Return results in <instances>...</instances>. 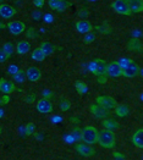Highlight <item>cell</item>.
<instances>
[{
    "instance_id": "obj_39",
    "label": "cell",
    "mask_w": 143,
    "mask_h": 160,
    "mask_svg": "<svg viewBox=\"0 0 143 160\" xmlns=\"http://www.w3.org/2000/svg\"><path fill=\"white\" fill-rule=\"evenodd\" d=\"M98 82H99V83H104V82H106V75L98 76Z\"/></svg>"
},
{
    "instance_id": "obj_14",
    "label": "cell",
    "mask_w": 143,
    "mask_h": 160,
    "mask_svg": "<svg viewBox=\"0 0 143 160\" xmlns=\"http://www.w3.org/2000/svg\"><path fill=\"white\" fill-rule=\"evenodd\" d=\"M15 15H16V10H15L13 6L9 5V4H1L0 5V16H1V18L9 20V18L13 17Z\"/></svg>"
},
{
    "instance_id": "obj_31",
    "label": "cell",
    "mask_w": 143,
    "mask_h": 160,
    "mask_svg": "<svg viewBox=\"0 0 143 160\" xmlns=\"http://www.w3.org/2000/svg\"><path fill=\"white\" fill-rule=\"evenodd\" d=\"M18 71H20V67L16 66V65H11V66L8 67V70H6V72H8L9 75H13V76H15Z\"/></svg>"
},
{
    "instance_id": "obj_10",
    "label": "cell",
    "mask_w": 143,
    "mask_h": 160,
    "mask_svg": "<svg viewBox=\"0 0 143 160\" xmlns=\"http://www.w3.org/2000/svg\"><path fill=\"white\" fill-rule=\"evenodd\" d=\"M36 109L37 111H39L40 114H50L54 110V107H53L52 102L47 98H42L39 99L37 105H36Z\"/></svg>"
},
{
    "instance_id": "obj_1",
    "label": "cell",
    "mask_w": 143,
    "mask_h": 160,
    "mask_svg": "<svg viewBox=\"0 0 143 160\" xmlns=\"http://www.w3.org/2000/svg\"><path fill=\"white\" fill-rule=\"evenodd\" d=\"M98 143L100 144V147L104 149H113L116 144V138L115 134L111 130H106L104 128L103 131L99 132V138H98Z\"/></svg>"
},
{
    "instance_id": "obj_24",
    "label": "cell",
    "mask_w": 143,
    "mask_h": 160,
    "mask_svg": "<svg viewBox=\"0 0 143 160\" xmlns=\"http://www.w3.org/2000/svg\"><path fill=\"white\" fill-rule=\"evenodd\" d=\"M39 48H42L43 49V52L47 54V55H52V54L55 53V50H56V47L50 43V42H48V40H44V42H42L40 43V45H39Z\"/></svg>"
},
{
    "instance_id": "obj_30",
    "label": "cell",
    "mask_w": 143,
    "mask_h": 160,
    "mask_svg": "<svg viewBox=\"0 0 143 160\" xmlns=\"http://www.w3.org/2000/svg\"><path fill=\"white\" fill-rule=\"evenodd\" d=\"M94 39H95V33L89 32V33H87V34L84 36V39H83V42H84L86 44H89V43H92V42H94Z\"/></svg>"
},
{
    "instance_id": "obj_29",
    "label": "cell",
    "mask_w": 143,
    "mask_h": 160,
    "mask_svg": "<svg viewBox=\"0 0 143 160\" xmlns=\"http://www.w3.org/2000/svg\"><path fill=\"white\" fill-rule=\"evenodd\" d=\"M71 136L74 137V139H82V130H79L77 126L76 127H74V130H72V133Z\"/></svg>"
},
{
    "instance_id": "obj_19",
    "label": "cell",
    "mask_w": 143,
    "mask_h": 160,
    "mask_svg": "<svg viewBox=\"0 0 143 160\" xmlns=\"http://www.w3.org/2000/svg\"><path fill=\"white\" fill-rule=\"evenodd\" d=\"M31 50V43L29 42H27V40H20V42H17V44H16V53L20 54V55H23V54L28 53Z\"/></svg>"
},
{
    "instance_id": "obj_25",
    "label": "cell",
    "mask_w": 143,
    "mask_h": 160,
    "mask_svg": "<svg viewBox=\"0 0 143 160\" xmlns=\"http://www.w3.org/2000/svg\"><path fill=\"white\" fill-rule=\"evenodd\" d=\"M31 56H32V59H33L34 61L42 62V61H44V59L47 58V54L43 52L42 48H36V49H33V52H32V54H31Z\"/></svg>"
},
{
    "instance_id": "obj_22",
    "label": "cell",
    "mask_w": 143,
    "mask_h": 160,
    "mask_svg": "<svg viewBox=\"0 0 143 160\" xmlns=\"http://www.w3.org/2000/svg\"><path fill=\"white\" fill-rule=\"evenodd\" d=\"M127 49L130 52H141L142 49V43L140 42V39L137 38H131L127 42Z\"/></svg>"
},
{
    "instance_id": "obj_17",
    "label": "cell",
    "mask_w": 143,
    "mask_h": 160,
    "mask_svg": "<svg viewBox=\"0 0 143 160\" xmlns=\"http://www.w3.org/2000/svg\"><path fill=\"white\" fill-rule=\"evenodd\" d=\"M0 91L4 94H10L16 91V86L13 81H9L6 78H1L0 80Z\"/></svg>"
},
{
    "instance_id": "obj_9",
    "label": "cell",
    "mask_w": 143,
    "mask_h": 160,
    "mask_svg": "<svg viewBox=\"0 0 143 160\" xmlns=\"http://www.w3.org/2000/svg\"><path fill=\"white\" fill-rule=\"evenodd\" d=\"M48 5L56 12H64L69 6H71V2L67 0H48Z\"/></svg>"
},
{
    "instance_id": "obj_18",
    "label": "cell",
    "mask_w": 143,
    "mask_h": 160,
    "mask_svg": "<svg viewBox=\"0 0 143 160\" xmlns=\"http://www.w3.org/2000/svg\"><path fill=\"white\" fill-rule=\"evenodd\" d=\"M132 143L135 144V147L143 149V128L136 130V132L132 134Z\"/></svg>"
},
{
    "instance_id": "obj_32",
    "label": "cell",
    "mask_w": 143,
    "mask_h": 160,
    "mask_svg": "<svg viewBox=\"0 0 143 160\" xmlns=\"http://www.w3.org/2000/svg\"><path fill=\"white\" fill-rule=\"evenodd\" d=\"M33 131H34V123H28V125H26V128H25V133L27 134V136H29V134L33 133Z\"/></svg>"
},
{
    "instance_id": "obj_36",
    "label": "cell",
    "mask_w": 143,
    "mask_h": 160,
    "mask_svg": "<svg viewBox=\"0 0 143 160\" xmlns=\"http://www.w3.org/2000/svg\"><path fill=\"white\" fill-rule=\"evenodd\" d=\"M9 102H10V95H9V94H6V95H3V97H1V99H0V103H1V105L6 104V103H9Z\"/></svg>"
},
{
    "instance_id": "obj_3",
    "label": "cell",
    "mask_w": 143,
    "mask_h": 160,
    "mask_svg": "<svg viewBox=\"0 0 143 160\" xmlns=\"http://www.w3.org/2000/svg\"><path fill=\"white\" fill-rule=\"evenodd\" d=\"M110 6L119 15H124V16H130V15H132V11H131L130 5H129V1L127 0H114Z\"/></svg>"
},
{
    "instance_id": "obj_6",
    "label": "cell",
    "mask_w": 143,
    "mask_h": 160,
    "mask_svg": "<svg viewBox=\"0 0 143 160\" xmlns=\"http://www.w3.org/2000/svg\"><path fill=\"white\" fill-rule=\"evenodd\" d=\"M95 103L99 104L100 107L108 109V110H113L117 105L116 100L113 97H110V95H99V97H97Z\"/></svg>"
},
{
    "instance_id": "obj_8",
    "label": "cell",
    "mask_w": 143,
    "mask_h": 160,
    "mask_svg": "<svg viewBox=\"0 0 143 160\" xmlns=\"http://www.w3.org/2000/svg\"><path fill=\"white\" fill-rule=\"evenodd\" d=\"M140 75V66L132 60L130 64H127L126 66H124L122 70V76L125 78H133L136 76Z\"/></svg>"
},
{
    "instance_id": "obj_16",
    "label": "cell",
    "mask_w": 143,
    "mask_h": 160,
    "mask_svg": "<svg viewBox=\"0 0 143 160\" xmlns=\"http://www.w3.org/2000/svg\"><path fill=\"white\" fill-rule=\"evenodd\" d=\"M13 50H16V47H13V43H10V42L5 43V44L1 47V50H0V54H1V62H5L6 59H9V58L13 55Z\"/></svg>"
},
{
    "instance_id": "obj_4",
    "label": "cell",
    "mask_w": 143,
    "mask_h": 160,
    "mask_svg": "<svg viewBox=\"0 0 143 160\" xmlns=\"http://www.w3.org/2000/svg\"><path fill=\"white\" fill-rule=\"evenodd\" d=\"M106 67H108V64L105 62L103 59H94L89 64V70L95 76L106 75Z\"/></svg>"
},
{
    "instance_id": "obj_28",
    "label": "cell",
    "mask_w": 143,
    "mask_h": 160,
    "mask_svg": "<svg viewBox=\"0 0 143 160\" xmlns=\"http://www.w3.org/2000/svg\"><path fill=\"white\" fill-rule=\"evenodd\" d=\"M70 102L66 99V98H61V100H60V109L63 110V111H67L69 109H70Z\"/></svg>"
},
{
    "instance_id": "obj_5",
    "label": "cell",
    "mask_w": 143,
    "mask_h": 160,
    "mask_svg": "<svg viewBox=\"0 0 143 160\" xmlns=\"http://www.w3.org/2000/svg\"><path fill=\"white\" fill-rule=\"evenodd\" d=\"M122 70L124 67L120 65L119 61H111L110 64H108V67H106V76L111 78H117L122 76Z\"/></svg>"
},
{
    "instance_id": "obj_21",
    "label": "cell",
    "mask_w": 143,
    "mask_h": 160,
    "mask_svg": "<svg viewBox=\"0 0 143 160\" xmlns=\"http://www.w3.org/2000/svg\"><path fill=\"white\" fill-rule=\"evenodd\" d=\"M102 125H103V127L104 128H106V130H116V128H119L120 127V123L117 122L115 119H113V118H106V119H104L103 120V122H102Z\"/></svg>"
},
{
    "instance_id": "obj_13",
    "label": "cell",
    "mask_w": 143,
    "mask_h": 160,
    "mask_svg": "<svg viewBox=\"0 0 143 160\" xmlns=\"http://www.w3.org/2000/svg\"><path fill=\"white\" fill-rule=\"evenodd\" d=\"M27 80L29 82H38L42 78V71L37 66H29L26 70Z\"/></svg>"
},
{
    "instance_id": "obj_37",
    "label": "cell",
    "mask_w": 143,
    "mask_h": 160,
    "mask_svg": "<svg viewBox=\"0 0 143 160\" xmlns=\"http://www.w3.org/2000/svg\"><path fill=\"white\" fill-rule=\"evenodd\" d=\"M36 94H29V95H27L26 97V99H25V102L26 103H33L34 100H36Z\"/></svg>"
},
{
    "instance_id": "obj_40",
    "label": "cell",
    "mask_w": 143,
    "mask_h": 160,
    "mask_svg": "<svg viewBox=\"0 0 143 160\" xmlns=\"http://www.w3.org/2000/svg\"><path fill=\"white\" fill-rule=\"evenodd\" d=\"M79 116H72L71 118V121L75 122V123H81V119H78Z\"/></svg>"
},
{
    "instance_id": "obj_27",
    "label": "cell",
    "mask_w": 143,
    "mask_h": 160,
    "mask_svg": "<svg viewBox=\"0 0 143 160\" xmlns=\"http://www.w3.org/2000/svg\"><path fill=\"white\" fill-rule=\"evenodd\" d=\"M75 87H76V91H77V93L79 94H84L87 92V84L84 83V82H81V81H77L76 83H75Z\"/></svg>"
},
{
    "instance_id": "obj_7",
    "label": "cell",
    "mask_w": 143,
    "mask_h": 160,
    "mask_svg": "<svg viewBox=\"0 0 143 160\" xmlns=\"http://www.w3.org/2000/svg\"><path fill=\"white\" fill-rule=\"evenodd\" d=\"M89 110H91L92 115L95 118V119H100V120H104L106 118L110 116V110L105 109V108L100 107L99 104H92L89 107Z\"/></svg>"
},
{
    "instance_id": "obj_2",
    "label": "cell",
    "mask_w": 143,
    "mask_h": 160,
    "mask_svg": "<svg viewBox=\"0 0 143 160\" xmlns=\"http://www.w3.org/2000/svg\"><path fill=\"white\" fill-rule=\"evenodd\" d=\"M99 131L94 126H86L82 128V141L88 144H94L98 142Z\"/></svg>"
},
{
    "instance_id": "obj_20",
    "label": "cell",
    "mask_w": 143,
    "mask_h": 160,
    "mask_svg": "<svg viewBox=\"0 0 143 160\" xmlns=\"http://www.w3.org/2000/svg\"><path fill=\"white\" fill-rule=\"evenodd\" d=\"M132 13L143 12V0H127Z\"/></svg>"
},
{
    "instance_id": "obj_23",
    "label": "cell",
    "mask_w": 143,
    "mask_h": 160,
    "mask_svg": "<svg viewBox=\"0 0 143 160\" xmlns=\"http://www.w3.org/2000/svg\"><path fill=\"white\" fill-rule=\"evenodd\" d=\"M130 114V108L126 104H119L115 108V115L119 118H126Z\"/></svg>"
},
{
    "instance_id": "obj_15",
    "label": "cell",
    "mask_w": 143,
    "mask_h": 160,
    "mask_svg": "<svg viewBox=\"0 0 143 160\" xmlns=\"http://www.w3.org/2000/svg\"><path fill=\"white\" fill-rule=\"evenodd\" d=\"M75 28H76V31H77L78 33H82V34H87V33H89L93 31V26H92V23L89 21H87V20H79L76 22V25H75Z\"/></svg>"
},
{
    "instance_id": "obj_34",
    "label": "cell",
    "mask_w": 143,
    "mask_h": 160,
    "mask_svg": "<svg viewBox=\"0 0 143 160\" xmlns=\"http://www.w3.org/2000/svg\"><path fill=\"white\" fill-rule=\"evenodd\" d=\"M33 4H34L36 8L42 9V8L44 6V4H45V0H33Z\"/></svg>"
},
{
    "instance_id": "obj_35",
    "label": "cell",
    "mask_w": 143,
    "mask_h": 160,
    "mask_svg": "<svg viewBox=\"0 0 143 160\" xmlns=\"http://www.w3.org/2000/svg\"><path fill=\"white\" fill-rule=\"evenodd\" d=\"M131 61H132V59H130V58H122L119 62H120V65H121V66L124 67V66H126L127 64H130Z\"/></svg>"
},
{
    "instance_id": "obj_12",
    "label": "cell",
    "mask_w": 143,
    "mask_h": 160,
    "mask_svg": "<svg viewBox=\"0 0 143 160\" xmlns=\"http://www.w3.org/2000/svg\"><path fill=\"white\" fill-rule=\"evenodd\" d=\"M8 29L11 32V34L18 36V34H22L26 31V25L21 21H10L8 23Z\"/></svg>"
},
{
    "instance_id": "obj_38",
    "label": "cell",
    "mask_w": 143,
    "mask_h": 160,
    "mask_svg": "<svg viewBox=\"0 0 143 160\" xmlns=\"http://www.w3.org/2000/svg\"><path fill=\"white\" fill-rule=\"evenodd\" d=\"M114 158L115 159H121V160H124V159H126V157L122 154V153H119V152H114Z\"/></svg>"
},
{
    "instance_id": "obj_11",
    "label": "cell",
    "mask_w": 143,
    "mask_h": 160,
    "mask_svg": "<svg viewBox=\"0 0 143 160\" xmlns=\"http://www.w3.org/2000/svg\"><path fill=\"white\" fill-rule=\"evenodd\" d=\"M75 149L81 157H84V158H89V157H93L95 154V150L92 147H89L88 143H84V142L76 144Z\"/></svg>"
},
{
    "instance_id": "obj_26",
    "label": "cell",
    "mask_w": 143,
    "mask_h": 160,
    "mask_svg": "<svg viewBox=\"0 0 143 160\" xmlns=\"http://www.w3.org/2000/svg\"><path fill=\"white\" fill-rule=\"evenodd\" d=\"M27 78V75H26V71L25 70H22V68H20V71L13 76V80L16 81V82H18V83H22V82H25V80Z\"/></svg>"
},
{
    "instance_id": "obj_33",
    "label": "cell",
    "mask_w": 143,
    "mask_h": 160,
    "mask_svg": "<svg viewBox=\"0 0 143 160\" xmlns=\"http://www.w3.org/2000/svg\"><path fill=\"white\" fill-rule=\"evenodd\" d=\"M26 36H27V38H34V37L37 36V34H36V29H34L33 27H29L26 31Z\"/></svg>"
}]
</instances>
